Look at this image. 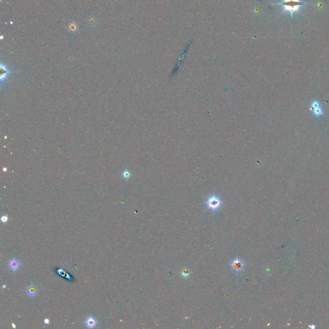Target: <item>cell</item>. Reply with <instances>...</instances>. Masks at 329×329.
Masks as SVG:
<instances>
[{"instance_id":"obj_13","label":"cell","mask_w":329,"mask_h":329,"mask_svg":"<svg viewBox=\"0 0 329 329\" xmlns=\"http://www.w3.org/2000/svg\"><path fill=\"white\" fill-rule=\"evenodd\" d=\"M44 324H46V325L49 324L50 323L49 319H48V318H45L44 320Z\"/></svg>"},{"instance_id":"obj_1","label":"cell","mask_w":329,"mask_h":329,"mask_svg":"<svg viewBox=\"0 0 329 329\" xmlns=\"http://www.w3.org/2000/svg\"><path fill=\"white\" fill-rule=\"evenodd\" d=\"M277 4L282 6L283 12H289L293 16L294 13L299 11L300 9L304 5V2L301 0H283Z\"/></svg>"},{"instance_id":"obj_14","label":"cell","mask_w":329,"mask_h":329,"mask_svg":"<svg viewBox=\"0 0 329 329\" xmlns=\"http://www.w3.org/2000/svg\"><path fill=\"white\" fill-rule=\"evenodd\" d=\"M12 327H13V328H16V325H14V323H12Z\"/></svg>"},{"instance_id":"obj_4","label":"cell","mask_w":329,"mask_h":329,"mask_svg":"<svg viewBox=\"0 0 329 329\" xmlns=\"http://www.w3.org/2000/svg\"><path fill=\"white\" fill-rule=\"evenodd\" d=\"M26 293L28 294V295H29L30 296H35L37 293V287L34 285V284H31L29 286L27 287V288L26 289Z\"/></svg>"},{"instance_id":"obj_2","label":"cell","mask_w":329,"mask_h":329,"mask_svg":"<svg viewBox=\"0 0 329 329\" xmlns=\"http://www.w3.org/2000/svg\"><path fill=\"white\" fill-rule=\"evenodd\" d=\"M206 204L208 208L212 210H216L219 208L221 204V201L218 197L216 196H212L208 199Z\"/></svg>"},{"instance_id":"obj_5","label":"cell","mask_w":329,"mask_h":329,"mask_svg":"<svg viewBox=\"0 0 329 329\" xmlns=\"http://www.w3.org/2000/svg\"><path fill=\"white\" fill-rule=\"evenodd\" d=\"M9 268L13 271H16L18 270L20 267V263L16 259H12L10 260L9 263Z\"/></svg>"},{"instance_id":"obj_3","label":"cell","mask_w":329,"mask_h":329,"mask_svg":"<svg viewBox=\"0 0 329 329\" xmlns=\"http://www.w3.org/2000/svg\"><path fill=\"white\" fill-rule=\"evenodd\" d=\"M231 267L236 272H241L244 271V263L240 258H235L231 264Z\"/></svg>"},{"instance_id":"obj_12","label":"cell","mask_w":329,"mask_h":329,"mask_svg":"<svg viewBox=\"0 0 329 329\" xmlns=\"http://www.w3.org/2000/svg\"><path fill=\"white\" fill-rule=\"evenodd\" d=\"M189 275V273L187 271H183V273H182V276H184V277H187Z\"/></svg>"},{"instance_id":"obj_8","label":"cell","mask_w":329,"mask_h":329,"mask_svg":"<svg viewBox=\"0 0 329 329\" xmlns=\"http://www.w3.org/2000/svg\"><path fill=\"white\" fill-rule=\"evenodd\" d=\"M1 79L6 78V76H7L10 73V71L7 70V68H6V66L3 65L2 64H1Z\"/></svg>"},{"instance_id":"obj_10","label":"cell","mask_w":329,"mask_h":329,"mask_svg":"<svg viewBox=\"0 0 329 329\" xmlns=\"http://www.w3.org/2000/svg\"><path fill=\"white\" fill-rule=\"evenodd\" d=\"M1 221H2L3 223H6V222H7V221H8V217L6 216H3L1 217Z\"/></svg>"},{"instance_id":"obj_6","label":"cell","mask_w":329,"mask_h":329,"mask_svg":"<svg viewBox=\"0 0 329 329\" xmlns=\"http://www.w3.org/2000/svg\"><path fill=\"white\" fill-rule=\"evenodd\" d=\"M96 323H97V321H96V320L94 318H93L91 316L86 318V320L85 321L86 326L89 328H94L96 325Z\"/></svg>"},{"instance_id":"obj_7","label":"cell","mask_w":329,"mask_h":329,"mask_svg":"<svg viewBox=\"0 0 329 329\" xmlns=\"http://www.w3.org/2000/svg\"><path fill=\"white\" fill-rule=\"evenodd\" d=\"M312 107H313V111L315 115H320V114L321 113V109L320 108V107L318 104V102H313V105H312Z\"/></svg>"},{"instance_id":"obj_9","label":"cell","mask_w":329,"mask_h":329,"mask_svg":"<svg viewBox=\"0 0 329 329\" xmlns=\"http://www.w3.org/2000/svg\"><path fill=\"white\" fill-rule=\"evenodd\" d=\"M69 28H70V30L71 31V32H75L76 29H77V25H76L74 23H72L71 25L69 26Z\"/></svg>"},{"instance_id":"obj_11","label":"cell","mask_w":329,"mask_h":329,"mask_svg":"<svg viewBox=\"0 0 329 329\" xmlns=\"http://www.w3.org/2000/svg\"><path fill=\"white\" fill-rule=\"evenodd\" d=\"M123 177L125 178H129L130 177V173L129 172H123Z\"/></svg>"},{"instance_id":"obj_15","label":"cell","mask_w":329,"mask_h":329,"mask_svg":"<svg viewBox=\"0 0 329 329\" xmlns=\"http://www.w3.org/2000/svg\"><path fill=\"white\" fill-rule=\"evenodd\" d=\"M3 289H4V287H6V285H3Z\"/></svg>"}]
</instances>
